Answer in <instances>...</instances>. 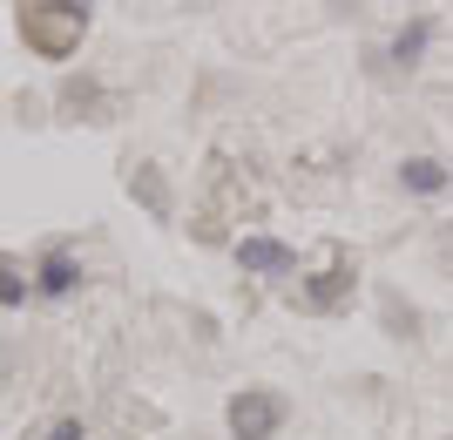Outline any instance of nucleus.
Instances as JSON below:
<instances>
[{"label":"nucleus","instance_id":"3","mask_svg":"<svg viewBox=\"0 0 453 440\" xmlns=\"http://www.w3.org/2000/svg\"><path fill=\"white\" fill-rule=\"evenodd\" d=\"M81 258H75V244L68 237H48V244L35 251V298H48V305H61V298H75L81 291Z\"/></svg>","mask_w":453,"mask_h":440},{"label":"nucleus","instance_id":"5","mask_svg":"<svg viewBox=\"0 0 453 440\" xmlns=\"http://www.w3.org/2000/svg\"><path fill=\"white\" fill-rule=\"evenodd\" d=\"M230 258H237L250 278H291V271H298V251L278 244V237H257V230H250V237H237V244H230Z\"/></svg>","mask_w":453,"mask_h":440},{"label":"nucleus","instance_id":"12","mask_svg":"<svg viewBox=\"0 0 453 440\" xmlns=\"http://www.w3.org/2000/svg\"><path fill=\"white\" fill-rule=\"evenodd\" d=\"M447 258H453V230H447Z\"/></svg>","mask_w":453,"mask_h":440},{"label":"nucleus","instance_id":"2","mask_svg":"<svg viewBox=\"0 0 453 440\" xmlns=\"http://www.w3.org/2000/svg\"><path fill=\"white\" fill-rule=\"evenodd\" d=\"M224 427H230V440H278L291 427V400L278 386H244V393H230Z\"/></svg>","mask_w":453,"mask_h":440},{"label":"nucleus","instance_id":"1","mask_svg":"<svg viewBox=\"0 0 453 440\" xmlns=\"http://www.w3.org/2000/svg\"><path fill=\"white\" fill-rule=\"evenodd\" d=\"M14 27L41 61H75L81 35H88V0H27Z\"/></svg>","mask_w":453,"mask_h":440},{"label":"nucleus","instance_id":"8","mask_svg":"<svg viewBox=\"0 0 453 440\" xmlns=\"http://www.w3.org/2000/svg\"><path fill=\"white\" fill-rule=\"evenodd\" d=\"M122 183H129V197H135V204H142V211L156 217V224H170V217H176L170 183H163V176H156L150 163H129V176H122Z\"/></svg>","mask_w":453,"mask_h":440},{"label":"nucleus","instance_id":"11","mask_svg":"<svg viewBox=\"0 0 453 440\" xmlns=\"http://www.w3.org/2000/svg\"><path fill=\"white\" fill-rule=\"evenodd\" d=\"M41 440H88V427H81V421H55Z\"/></svg>","mask_w":453,"mask_h":440},{"label":"nucleus","instance_id":"4","mask_svg":"<svg viewBox=\"0 0 453 440\" xmlns=\"http://www.w3.org/2000/svg\"><path fill=\"white\" fill-rule=\"evenodd\" d=\"M352 291H359V271L345 265V258H332L325 271L298 278V291H291V298H298L304 312H345V305H352Z\"/></svg>","mask_w":453,"mask_h":440},{"label":"nucleus","instance_id":"7","mask_svg":"<svg viewBox=\"0 0 453 440\" xmlns=\"http://www.w3.org/2000/svg\"><path fill=\"white\" fill-rule=\"evenodd\" d=\"M399 190H406V197H426V204H434V197H447V190H453V170L440 163V156H406V163H399Z\"/></svg>","mask_w":453,"mask_h":440},{"label":"nucleus","instance_id":"10","mask_svg":"<svg viewBox=\"0 0 453 440\" xmlns=\"http://www.w3.org/2000/svg\"><path fill=\"white\" fill-rule=\"evenodd\" d=\"M61 109H68V115H88V122H102V115H109V96H102V89L81 75V81H68V89H61Z\"/></svg>","mask_w":453,"mask_h":440},{"label":"nucleus","instance_id":"6","mask_svg":"<svg viewBox=\"0 0 453 440\" xmlns=\"http://www.w3.org/2000/svg\"><path fill=\"white\" fill-rule=\"evenodd\" d=\"M426 48H434V14H413L393 41H386V55H379V61H386V68H399V75H413L419 61H426Z\"/></svg>","mask_w":453,"mask_h":440},{"label":"nucleus","instance_id":"9","mask_svg":"<svg viewBox=\"0 0 453 440\" xmlns=\"http://www.w3.org/2000/svg\"><path fill=\"white\" fill-rule=\"evenodd\" d=\"M35 298V265L14 258V251H0V312H20Z\"/></svg>","mask_w":453,"mask_h":440}]
</instances>
